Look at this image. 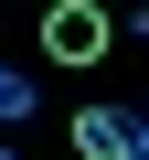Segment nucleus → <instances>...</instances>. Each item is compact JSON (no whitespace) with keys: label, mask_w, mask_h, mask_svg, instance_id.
<instances>
[{"label":"nucleus","mask_w":149,"mask_h":160,"mask_svg":"<svg viewBox=\"0 0 149 160\" xmlns=\"http://www.w3.org/2000/svg\"><path fill=\"white\" fill-rule=\"evenodd\" d=\"M107 43H117V22L96 11V0H53V11H43V53L53 64H96Z\"/></svg>","instance_id":"1"},{"label":"nucleus","mask_w":149,"mask_h":160,"mask_svg":"<svg viewBox=\"0 0 149 160\" xmlns=\"http://www.w3.org/2000/svg\"><path fill=\"white\" fill-rule=\"evenodd\" d=\"M74 160H149V118L138 107H85L74 118Z\"/></svg>","instance_id":"2"},{"label":"nucleus","mask_w":149,"mask_h":160,"mask_svg":"<svg viewBox=\"0 0 149 160\" xmlns=\"http://www.w3.org/2000/svg\"><path fill=\"white\" fill-rule=\"evenodd\" d=\"M32 107H43V86H32V75H22V64H0V128H22Z\"/></svg>","instance_id":"3"},{"label":"nucleus","mask_w":149,"mask_h":160,"mask_svg":"<svg viewBox=\"0 0 149 160\" xmlns=\"http://www.w3.org/2000/svg\"><path fill=\"white\" fill-rule=\"evenodd\" d=\"M0 160H11V139H0Z\"/></svg>","instance_id":"4"}]
</instances>
